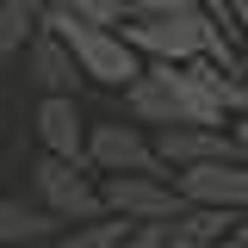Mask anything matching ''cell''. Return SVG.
I'll use <instances>...</instances> for the list:
<instances>
[{"label": "cell", "instance_id": "cell-9", "mask_svg": "<svg viewBox=\"0 0 248 248\" xmlns=\"http://www.w3.org/2000/svg\"><path fill=\"white\" fill-rule=\"evenodd\" d=\"M19 56H25V81L44 93V99H75V93H81V75H75L68 50H62L50 31H31V44Z\"/></svg>", "mask_w": 248, "mask_h": 248}, {"label": "cell", "instance_id": "cell-13", "mask_svg": "<svg viewBox=\"0 0 248 248\" xmlns=\"http://www.w3.org/2000/svg\"><path fill=\"white\" fill-rule=\"evenodd\" d=\"M124 230H130V223H118V217H93V223H68V230H56L50 248H118Z\"/></svg>", "mask_w": 248, "mask_h": 248}, {"label": "cell", "instance_id": "cell-5", "mask_svg": "<svg viewBox=\"0 0 248 248\" xmlns=\"http://www.w3.org/2000/svg\"><path fill=\"white\" fill-rule=\"evenodd\" d=\"M81 161H87L99 180H106V174H149V180H168V168L155 161L149 137H143L137 124H124V118H112V124H87Z\"/></svg>", "mask_w": 248, "mask_h": 248}, {"label": "cell", "instance_id": "cell-19", "mask_svg": "<svg viewBox=\"0 0 248 248\" xmlns=\"http://www.w3.org/2000/svg\"><path fill=\"white\" fill-rule=\"evenodd\" d=\"M242 242H248V236H230V242H217V248H242Z\"/></svg>", "mask_w": 248, "mask_h": 248}, {"label": "cell", "instance_id": "cell-14", "mask_svg": "<svg viewBox=\"0 0 248 248\" xmlns=\"http://www.w3.org/2000/svg\"><path fill=\"white\" fill-rule=\"evenodd\" d=\"M31 31H37V13L19 6V0H0V62L19 56V50L31 44Z\"/></svg>", "mask_w": 248, "mask_h": 248}, {"label": "cell", "instance_id": "cell-3", "mask_svg": "<svg viewBox=\"0 0 248 248\" xmlns=\"http://www.w3.org/2000/svg\"><path fill=\"white\" fill-rule=\"evenodd\" d=\"M37 31H50L62 50H68V62H75L81 81H99V87H118L124 93L137 75H143L137 50H130L112 25H87V19H75L68 6H44V13H37Z\"/></svg>", "mask_w": 248, "mask_h": 248}, {"label": "cell", "instance_id": "cell-15", "mask_svg": "<svg viewBox=\"0 0 248 248\" xmlns=\"http://www.w3.org/2000/svg\"><path fill=\"white\" fill-rule=\"evenodd\" d=\"M137 13H211L223 37H230V19H223V0H124V19H137Z\"/></svg>", "mask_w": 248, "mask_h": 248}, {"label": "cell", "instance_id": "cell-16", "mask_svg": "<svg viewBox=\"0 0 248 248\" xmlns=\"http://www.w3.org/2000/svg\"><path fill=\"white\" fill-rule=\"evenodd\" d=\"M50 6H68L75 19H87V25H124V0H50Z\"/></svg>", "mask_w": 248, "mask_h": 248}, {"label": "cell", "instance_id": "cell-18", "mask_svg": "<svg viewBox=\"0 0 248 248\" xmlns=\"http://www.w3.org/2000/svg\"><path fill=\"white\" fill-rule=\"evenodd\" d=\"M19 6H31V13H44V6H50V0H19Z\"/></svg>", "mask_w": 248, "mask_h": 248}, {"label": "cell", "instance_id": "cell-12", "mask_svg": "<svg viewBox=\"0 0 248 248\" xmlns=\"http://www.w3.org/2000/svg\"><path fill=\"white\" fill-rule=\"evenodd\" d=\"M56 236V217L37 211L31 199H0V242L6 248H44Z\"/></svg>", "mask_w": 248, "mask_h": 248}, {"label": "cell", "instance_id": "cell-1", "mask_svg": "<svg viewBox=\"0 0 248 248\" xmlns=\"http://www.w3.org/2000/svg\"><path fill=\"white\" fill-rule=\"evenodd\" d=\"M124 112L143 130H168V124H199V130H223V118L242 112V81L223 75L211 62H180V68H161L143 62V75L124 87Z\"/></svg>", "mask_w": 248, "mask_h": 248}, {"label": "cell", "instance_id": "cell-7", "mask_svg": "<svg viewBox=\"0 0 248 248\" xmlns=\"http://www.w3.org/2000/svg\"><path fill=\"white\" fill-rule=\"evenodd\" d=\"M155 161L168 174L180 168H205V161H242V130H199V124H168L149 137Z\"/></svg>", "mask_w": 248, "mask_h": 248}, {"label": "cell", "instance_id": "cell-17", "mask_svg": "<svg viewBox=\"0 0 248 248\" xmlns=\"http://www.w3.org/2000/svg\"><path fill=\"white\" fill-rule=\"evenodd\" d=\"M118 248H168V242H161V223H130Z\"/></svg>", "mask_w": 248, "mask_h": 248}, {"label": "cell", "instance_id": "cell-2", "mask_svg": "<svg viewBox=\"0 0 248 248\" xmlns=\"http://www.w3.org/2000/svg\"><path fill=\"white\" fill-rule=\"evenodd\" d=\"M118 37L137 50V62H161V68L211 62L223 75H242V56L211 13H137V19H124Z\"/></svg>", "mask_w": 248, "mask_h": 248}, {"label": "cell", "instance_id": "cell-10", "mask_svg": "<svg viewBox=\"0 0 248 248\" xmlns=\"http://www.w3.org/2000/svg\"><path fill=\"white\" fill-rule=\"evenodd\" d=\"M37 143L50 161H81L87 143V118H81V99H37ZM87 168V161H81Z\"/></svg>", "mask_w": 248, "mask_h": 248}, {"label": "cell", "instance_id": "cell-6", "mask_svg": "<svg viewBox=\"0 0 248 248\" xmlns=\"http://www.w3.org/2000/svg\"><path fill=\"white\" fill-rule=\"evenodd\" d=\"M93 186H99L106 217H118V223H174V211H180L174 186L149 180V174H106V180H93Z\"/></svg>", "mask_w": 248, "mask_h": 248}, {"label": "cell", "instance_id": "cell-20", "mask_svg": "<svg viewBox=\"0 0 248 248\" xmlns=\"http://www.w3.org/2000/svg\"><path fill=\"white\" fill-rule=\"evenodd\" d=\"M44 248H50V242H44Z\"/></svg>", "mask_w": 248, "mask_h": 248}, {"label": "cell", "instance_id": "cell-11", "mask_svg": "<svg viewBox=\"0 0 248 248\" xmlns=\"http://www.w3.org/2000/svg\"><path fill=\"white\" fill-rule=\"evenodd\" d=\"M242 236V211H199V205H180L174 223H161V242L168 248H217Z\"/></svg>", "mask_w": 248, "mask_h": 248}, {"label": "cell", "instance_id": "cell-8", "mask_svg": "<svg viewBox=\"0 0 248 248\" xmlns=\"http://www.w3.org/2000/svg\"><path fill=\"white\" fill-rule=\"evenodd\" d=\"M168 186H174L180 205H199V211H242V205H248V174H242V161L180 168V174H168Z\"/></svg>", "mask_w": 248, "mask_h": 248}, {"label": "cell", "instance_id": "cell-4", "mask_svg": "<svg viewBox=\"0 0 248 248\" xmlns=\"http://www.w3.org/2000/svg\"><path fill=\"white\" fill-rule=\"evenodd\" d=\"M31 205L56 217V230L106 217V205H99V186H93V174L81 168V161H50V155H44V161L31 168Z\"/></svg>", "mask_w": 248, "mask_h": 248}]
</instances>
